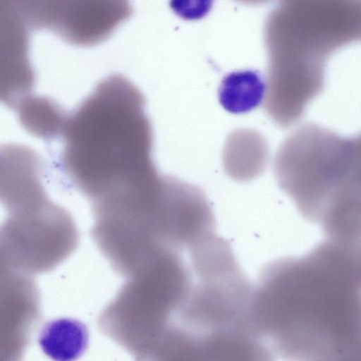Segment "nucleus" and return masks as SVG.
<instances>
[{
	"label": "nucleus",
	"mask_w": 361,
	"mask_h": 361,
	"mask_svg": "<svg viewBox=\"0 0 361 361\" xmlns=\"http://www.w3.org/2000/svg\"><path fill=\"white\" fill-rule=\"evenodd\" d=\"M214 0H169L173 13L185 20H197L211 11Z\"/></svg>",
	"instance_id": "6e6552de"
},
{
	"label": "nucleus",
	"mask_w": 361,
	"mask_h": 361,
	"mask_svg": "<svg viewBox=\"0 0 361 361\" xmlns=\"http://www.w3.org/2000/svg\"><path fill=\"white\" fill-rule=\"evenodd\" d=\"M89 341L88 331L81 322L59 318L47 322L38 336L42 350L58 361L74 360L83 354Z\"/></svg>",
	"instance_id": "39448f33"
},
{
	"label": "nucleus",
	"mask_w": 361,
	"mask_h": 361,
	"mask_svg": "<svg viewBox=\"0 0 361 361\" xmlns=\"http://www.w3.org/2000/svg\"><path fill=\"white\" fill-rule=\"evenodd\" d=\"M266 82L254 70H240L226 75L219 85L218 97L227 111L243 114L257 108L264 100Z\"/></svg>",
	"instance_id": "423d86ee"
},
{
	"label": "nucleus",
	"mask_w": 361,
	"mask_h": 361,
	"mask_svg": "<svg viewBox=\"0 0 361 361\" xmlns=\"http://www.w3.org/2000/svg\"><path fill=\"white\" fill-rule=\"evenodd\" d=\"M250 314L258 337L288 359L361 360V240L326 238L276 262Z\"/></svg>",
	"instance_id": "f257e3e1"
},
{
	"label": "nucleus",
	"mask_w": 361,
	"mask_h": 361,
	"mask_svg": "<svg viewBox=\"0 0 361 361\" xmlns=\"http://www.w3.org/2000/svg\"><path fill=\"white\" fill-rule=\"evenodd\" d=\"M269 159L266 138L252 129L233 130L227 137L223 150L226 174L237 181H248L260 176Z\"/></svg>",
	"instance_id": "20e7f679"
},
{
	"label": "nucleus",
	"mask_w": 361,
	"mask_h": 361,
	"mask_svg": "<svg viewBox=\"0 0 361 361\" xmlns=\"http://www.w3.org/2000/svg\"><path fill=\"white\" fill-rule=\"evenodd\" d=\"M61 162L72 183L99 198L158 171L154 136L142 92L112 75L68 116Z\"/></svg>",
	"instance_id": "f03ea898"
},
{
	"label": "nucleus",
	"mask_w": 361,
	"mask_h": 361,
	"mask_svg": "<svg viewBox=\"0 0 361 361\" xmlns=\"http://www.w3.org/2000/svg\"><path fill=\"white\" fill-rule=\"evenodd\" d=\"M23 10L29 28L82 47L106 40L133 12L129 0H25Z\"/></svg>",
	"instance_id": "7ed1b4c3"
},
{
	"label": "nucleus",
	"mask_w": 361,
	"mask_h": 361,
	"mask_svg": "<svg viewBox=\"0 0 361 361\" xmlns=\"http://www.w3.org/2000/svg\"><path fill=\"white\" fill-rule=\"evenodd\" d=\"M13 110L29 133L43 139L61 135L68 117L53 101L33 94L23 99Z\"/></svg>",
	"instance_id": "0eeeda50"
}]
</instances>
